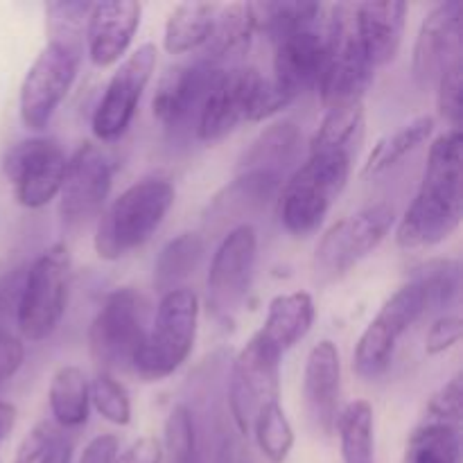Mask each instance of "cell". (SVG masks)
I'll return each mask as SVG.
<instances>
[{
    "label": "cell",
    "mask_w": 463,
    "mask_h": 463,
    "mask_svg": "<svg viewBox=\"0 0 463 463\" xmlns=\"http://www.w3.org/2000/svg\"><path fill=\"white\" fill-rule=\"evenodd\" d=\"M463 215V136L448 129L432 143L419 193L396 229L402 249L437 247L450 238Z\"/></svg>",
    "instance_id": "1"
},
{
    "label": "cell",
    "mask_w": 463,
    "mask_h": 463,
    "mask_svg": "<svg viewBox=\"0 0 463 463\" xmlns=\"http://www.w3.org/2000/svg\"><path fill=\"white\" fill-rule=\"evenodd\" d=\"M355 156L339 149L310 147L303 165L285 179L279 197L280 224L294 238H307L328 217L344 193Z\"/></svg>",
    "instance_id": "2"
},
{
    "label": "cell",
    "mask_w": 463,
    "mask_h": 463,
    "mask_svg": "<svg viewBox=\"0 0 463 463\" xmlns=\"http://www.w3.org/2000/svg\"><path fill=\"white\" fill-rule=\"evenodd\" d=\"M288 104L271 86L269 77L258 68L235 66L217 72L197 116V136L202 143L226 138L238 125L267 120Z\"/></svg>",
    "instance_id": "3"
},
{
    "label": "cell",
    "mask_w": 463,
    "mask_h": 463,
    "mask_svg": "<svg viewBox=\"0 0 463 463\" xmlns=\"http://www.w3.org/2000/svg\"><path fill=\"white\" fill-rule=\"evenodd\" d=\"M373 80L375 68L362 48L353 3L335 5L324 27V63L317 81L321 104L326 111L364 104Z\"/></svg>",
    "instance_id": "4"
},
{
    "label": "cell",
    "mask_w": 463,
    "mask_h": 463,
    "mask_svg": "<svg viewBox=\"0 0 463 463\" xmlns=\"http://www.w3.org/2000/svg\"><path fill=\"white\" fill-rule=\"evenodd\" d=\"M175 203V188L167 179H143L129 185L107 211L95 231V251L102 260H118L140 249L163 224Z\"/></svg>",
    "instance_id": "5"
},
{
    "label": "cell",
    "mask_w": 463,
    "mask_h": 463,
    "mask_svg": "<svg viewBox=\"0 0 463 463\" xmlns=\"http://www.w3.org/2000/svg\"><path fill=\"white\" fill-rule=\"evenodd\" d=\"M199 324V298L193 289L181 288L163 294L156 315L149 321L143 344L136 351L131 369L145 383L170 378L193 353Z\"/></svg>",
    "instance_id": "6"
},
{
    "label": "cell",
    "mask_w": 463,
    "mask_h": 463,
    "mask_svg": "<svg viewBox=\"0 0 463 463\" xmlns=\"http://www.w3.org/2000/svg\"><path fill=\"white\" fill-rule=\"evenodd\" d=\"M71 294V251L54 242L34 258L23 276L16 326L27 342L50 337L66 315Z\"/></svg>",
    "instance_id": "7"
},
{
    "label": "cell",
    "mask_w": 463,
    "mask_h": 463,
    "mask_svg": "<svg viewBox=\"0 0 463 463\" xmlns=\"http://www.w3.org/2000/svg\"><path fill=\"white\" fill-rule=\"evenodd\" d=\"M149 328V303L134 288H120L104 298L89 330L90 357L102 373L134 362Z\"/></svg>",
    "instance_id": "8"
},
{
    "label": "cell",
    "mask_w": 463,
    "mask_h": 463,
    "mask_svg": "<svg viewBox=\"0 0 463 463\" xmlns=\"http://www.w3.org/2000/svg\"><path fill=\"white\" fill-rule=\"evenodd\" d=\"M81 63L80 45L48 41L23 77L18 111L27 129L43 131L66 95L71 93Z\"/></svg>",
    "instance_id": "9"
},
{
    "label": "cell",
    "mask_w": 463,
    "mask_h": 463,
    "mask_svg": "<svg viewBox=\"0 0 463 463\" xmlns=\"http://www.w3.org/2000/svg\"><path fill=\"white\" fill-rule=\"evenodd\" d=\"M393 220H396L393 206L380 202L330 226L317 244V279L328 283V280L348 274L353 267L360 265L369 253H373L383 244V240L392 231Z\"/></svg>",
    "instance_id": "10"
},
{
    "label": "cell",
    "mask_w": 463,
    "mask_h": 463,
    "mask_svg": "<svg viewBox=\"0 0 463 463\" xmlns=\"http://www.w3.org/2000/svg\"><path fill=\"white\" fill-rule=\"evenodd\" d=\"M423 315H428L425 298L419 285L410 280L383 303L378 315L369 321L364 333L357 339L353 353L355 373L364 380H375L387 373L401 337Z\"/></svg>",
    "instance_id": "11"
},
{
    "label": "cell",
    "mask_w": 463,
    "mask_h": 463,
    "mask_svg": "<svg viewBox=\"0 0 463 463\" xmlns=\"http://www.w3.org/2000/svg\"><path fill=\"white\" fill-rule=\"evenodd\" d=\"M280 353L267 346L258 333L238 353L229 375V407L242 434L251 432L256 416L280 398Z\"/></svg>",
    "instance_id": "12"
},
{
    "label": "cell",
    "mask_w": 463,
    "mask_h": 463,
    "mask_svg": "<svg viewBox=\"0 0 463 463\" xmlns=\"http://www.w3.org/2000/svg\"><path fill=\"white\" fill-rule=\"evenodd\" d=\"M68 156L52 138H27L12 145L3 158V170L14 185L16 202L25 208H43L59 197Z\"/></svg>",
    "instance_id": "13"
},
{
    "label": "cell",
    "mask_w": 463,
    "mask_h": 463,
    "mask_svg": "<svg viewBox=\"0 0 463 463\" xmlns=\"http://www.w3.org/2000/svg\"><path fill=\"white\" fill-rule=\"evenodd\" d=\"M258 260V233L242 224L222 238L208 269V307L217 317H233L244 306L253 285Z\"/></svg>",
    "instance_id": "14"
},
{
    "label": "cell",
    "mask_w": 463,
    "mask_h": 463,
    "mask_svg": "<svg viewBox=\"0 0 463 463\" xmlns=\"http://www.w3.org/2000/svg\"><path fill=\"white\" fill-rule=\"evenodd\" d=\"M113 184V158L102 147L84 143L66 165L59 190V215L71 229L89 224L102 213Z\"/></svg>",
    "instance_id": "15"
},
{
    "label": "cell",
    "mask_w": 463,
    "mask_h": 463,
    "mask_svg": "<svg viewBox=\"0 0 463 463\" xmlns=\"http://www.w3.org/2000/svg\"><path fill=\"white\" fill-rule=\"evenodd\" d=\"M156 68V45L143 43L127 54L104 89L102 99L93 113V134L102 143H113L129 129L140 98Z\"/></svg>",
    "instance_id": "16"
},
{
    "label": "cell",
    "mask_w": 463,
    "mask_h": 463,
    "mask_svg": "<svg viewBox=\"0 0 463 463\" xmlns=\"http://www.w3.org/2000/svg\"><path fill=\"white\" fill-rule=\"evenodd\" d=\"M463 59V3H439L420 23L414 45V80L423 90L437 86L450 63Z\"/></svg>",
    "instance_id": "17"
},
{
    "label": "cell",
    "mask_w": 463,
    "mask_h": 463,
    "mask_svg": "<svg viewBox=\"0 0 463 463\" xmlns=\"http://www.w3.org/2000/svg\"><path fill=\"white\" fill-rule=\"evenodd\" d=\"M217 72L220 71L202 57L165 68L152 99L154 118L167 129L188 125L193 118L199 116V109Z\"/></svg>",
    "instance_id": "18"
},
{
    "label": "cell",
    "mask_w": 463,
    "mask_h": 463,
    "mask_svg": "<svg viewBox=\"0 0 463 463\" xmlns=\"http://www.w3.org/2000/svg\"><path fill=\"white\" fill-rule=\"evenodd\" d=\"M324 63V30H303L274 43V75L271 86L285 104H292L306 90L317 86Z\"/></svg>",
    "instance_id": "19"
},
{
    "label": "cell",
    "mask_w": 463,
    "mask_h": 463,
    "mask_svg": "<svg viewBox=\"0 0 463 463\" xmlns=\"http://www.w3.org/2000/svg\"><path fill=\"white\" fill-rule=\"evenodd\" d=\"M283 184L285 179L269 172H238V176L226 184L208 203L206 229L213 233H224V231L229 233L247 224L244 217L262 211L271 199H276Z\"/></svg>",
    "instance_id": "20"
},
{
    "label": "cell",
    "mask_w": 463,
    "mask_h": 463,
    "mask_svg": "<svg viewBox=\"0 0 463 463\" xmlns=\"http://www.w3.org/2000/svg\"><path fill=\"white\" fill-rule=\"evenodd\" d=\"M140 16H143V5L136 0L93 3L84 34L90 61L99 68L120 61L134 41Z\"/></svg>",
    "instance_id": "21"
},
{
    "label": "cell",
    "mask_w": 463,
    "mask_h": 463,
    "mask_svg": "<svg viewBox=\"0 0 463 463\" xmlns=\"http://www.w3.org/2000/svg\"><path fill=\"white\" fill-rule=\"evenodd\" d=\"M339 393H342V360L330 339H324L307 353L303 369V401L312 423L330 432L339 416Z\"/></svg>",
    "instance_id": "22"
},
{
    "label": "cell",
    "mask_w": 463,
    "mask_h": 463,
    "mask_svg": "<svg viewBox=\"0 0 463 463\" xmlns=\"http://www.w3.org/2000/svg\"><path fill=\"white\" fill-rule=\"evenodd\" d=\"M357 34L371 66H387L396 59L405 34L407 3L384 0V3H353Z\"/></svg>",
    "instance_id": "23"
},
{
    "label": "cell",
    "mask_w": 463,
    "mask_h": 463,
    "mask_svg": "<svg viewBox=\"0 0 463 463\" xmlns=\"http://www.w3.org/2000/svg\"><path fill=\"white\" fill-rule=\"evenodd\" d=\"M256 18L251 3H231L220 7L208 41L199 57L217 71L238 66L240 59L249 52L256 36Z\"/></svg>",
    "instance_id": "24"
},
{
    "label": "cell",
    "mask_w": 463,
    "mask_h": 463,
    "mask_svg": "<svg viewBox=\"0 0 463 463\" xmlns=\"http://www.w3.org/2000/svg\"><path fill=\"white\" fill-rule=\"evenodd\" d=\"M315 317V301L307 292L279 294L276 298H271L267 319L258 330V337L276 353L285 355L289 348L297 346L310 333Z\"/></svg>",
    "instance_id": "25"
},
{
    "label": "cell",
    "mask_w": 463,
    "mask_h": 463,
    "mask_svg": "<svg viewBox=\"0 0 463 463\" xmlns=\"http://www.w3.org/2000/svg\"><path fill=\"white\" fill-rule=\"evenodd\" d=\"M301 145L303 134L294 122H274L265 131H260L251 147L242 154L238 172L260 170L285 179L289 167L298 161Z\"/></svg>",
    "instance_id": "26"
},
{
    "label": "cell",
    "mask_w": 463,
    "mask_h": 463,
    "mask_svg": "<svg viewBox=\"0 0 463 463\" xmlns=\"http://www.w3.org/2000/svg\"><path fill=\"white\" fill-rule=\"evenodd\" d=\"M220 3H203V0H190L179 3L172 9L170 18L163 32V48L167 54H185L202 50L208 41L215 23Z\"/></svg>",
    "instance_id": "27"
},
{
    "label": "cell",
    "mask_w": 463,
    "mask_h": 463,
    "mask_svg": "<svg viewBox=\"0 0 463 463\" xmlns=\"http://www.w3.org/2000/svg\"><path fill=\"white\" fill-rule=\"evenodd\" d=\"M203 256L206 238L202 233H181L172 238L154 262V288L161 294L181 289L185 280L199 269Z\"/></svg>",
    "instance_id": "28"
},
{
    "label": "cell",
    "mask_w": 463,
    "mask_h": 463,
    "mask_svg": "<svg viewBox=\"0 0 463 463\" xmlns=\"http://www.w3.org/2000/svg\"><path fill=\"white\" fill-rule=\"evenodd\" d=\"M50 411L59 428L75 430L89 420V380L80 366H61L50 380Z\"/></svg>",
    "instance_id": "29"
},
{
    "label": "cell",
    "mask_w": 463,
    "mask_h": 463,
    "mask_svg": "<svg viewBox=\"0 0 463 463\" xmlns=\"http://www.w3.org/2000/svg\"><path fill=\"white\" fill-rule=\"evenodd\" d=\"M256 32L271 43L303 30L321 27L324 5L319 3H251Z\"/></svg>",
    "instance_id": "30"
},
{
    "label": "cell",
    "mask_w": 463,
    "mask_h": 463,
    "mask_svg": "<svg viewBox=\"0 0 463 463\" xmlns=\"http://www.w3.org/2000/svg\"><path fill=\"white\" fill-rule=\"evenodd\" d=\"M461 428L420 420L407 439L405 463H459Z\"/></svg>",
    "instance_id": "31"
},
{
    "label": "cell",
    "mask_w": 463,
    "mask_h": 463,
    "mask_svg": "<svg viewBox=\"0 0 463 463\" xmlns=\"http://www.w3.org/2000/svg\"><path fill=\"white\" fill-rule=\"evenodd\" d=\"M411 283L419 285L425 310L437 312L450 307L461 292V265L455 258H434L416 267Z\"/></svg>",
    "instance_id": "32"
},
{
    "label": "cell",
    "mask_w": 463,
    "mask_h": 463,
    "mask_svg": "<svg viewBox=\"0 0 463 463\" xmlns=\"http://www.w3.org/2000/svg\"><path fill=\"white\" fill-rule=\"evenodd\" d=\"M335 425L344 463H373V407L369 401H355L344 407Z\"/></svg>",
    "instance_id": "33"
},
{
    "label": "cell",
    "mask_w": 463,
    "mask_h": 463,
    "mask_svg": "<svg viewBox=\"0 0 463 463\" xmlns=\"http://www.w3.org/2000/svg\"><path fill=\"white\" fill-rule=\"evenodd\" d=\"M364 138V104L339 107L326 111L319 129L312 136L310 147L339 149L357 156Z\"/></svg>",
    "instance_id": "34"
},
{
    "label": "cell",
    "mask_w": 463,
    "mask_h": 463,
    "mask_svg": "<svg viewBox=\"0 0 463 463\" xmlns=\"http://www.w3.org/2000/svg\"><path fill=\"white\" fill-rule=\"evenodd\" d=\"M434 131V120L430 116L414 118L411 122L402 125L401 129L393 131L392 136L380 140L375 149L371 152L369 161L364 165V175H380V172L392 170L393 165L402 161L407 154L416 152Z\"/></svg>",
    "instance_id": "35"
},
{
    "label": "cell",
    "mask_w": 463,
    "mask_h": 463,
    "mask_svg": "<svg viewBox=\"0 0 463 463\" xmlns=\"http://www.w3.org/2000/svg\"><path fill=\"white\" fill-rule=\"evenodd\" d=\"M258 448L271 463H283L294 446V430L280 402H271L251 425Z\"/></svg>",
    "instance_id": "36"
},
{
    "label": "cell",
    "mask_w": 463,
    "mask_h": 463,
    "mask_svg": "<svg viewBox=\"0 0 463 463\" xmlns=\"http://www.w3.org/2000/svg\"><path fill=\"white\" fill-rule=\"evenodd\" d=\"M45 27H48L50 41L80 45L84 43L86 23L93 9V3L84 0H59V3H45Z\"/></svg>",
    "instance_id": "37"
},
{
    "label": "cell",
    "mask_w": 463,
    "mask_h": 463,
    "mask_svg": "<svg viewBox=\"0 0 463 463\" xmlns=\"http://www.w3.org/2000/svg\"><path fill=\"white\" fill-rule=\"evenodd\" d=\"M165 455L170 463H202L193 411L176 405L165 420Z\"/></svg>",
    "instance_id": "38"
},
{
    "label": "cell",
    "mask_w": 463,
    "mask_h": 463,
    "mask_svg": "<svg viewBox=\"0 0 463 463\" xmlns=\"http://www.w3.org/2000/svg\"><path fill=\"white\" fill-rule=\"evenodd\" d=\"M89 396L102 419L113 425L131 423V401L125 384L118 383L111 373H98L89 384Z\"/></svg>",
    "instance_id": "39"
},
{
    "label": "cell",
    "mask_w": 463,
    "mask_h": 463,
    "mask_svg": "<svg viewBox=\"0 0 463 463\" xmlns=\"http://www.w3.org/2000/svg\"><path fill=\"white\" fill-rule=\"evenodd\" d=\"M434 89H437L439 113L450 122L452 129H459L463 113V59L450 63L441 72Z\"/></svg>",
    "instance_id": "40"
},
{
    "label": "cell",
    "mask_w": 463,
    "mask_h": 463,
    "mask_svg": "<svg viewBox=\"0 0 463 463\" xmlns=\"http://www.w3.org/2000/svg\"><path fill=\"white\" fill-rule=\"evenodd\" d=\"M461 401H463V383L461 375H455L448 380L437 393L428 401L423 420L430 423H446V425H461Z\"/></svg>",
    "instance_id": "41"
},
{
    "label": "cell",
    "mask_w": 463,
    "mask_h": 463,
    "mask_svg": "<svg viewBox=\"0 0 463 463\" xmlns=\"http://www.w3.org/2000/svg\"><path fill=\"white\" fill-rule=\"evenodd\" d=\"M57 437H59L57 425L50 423V420H41V423H36L34 428L23 437V441L18 443L16 455H14L12 463H39L43 459L50 443H52Z\"/></svg>",
    "instance_id": "42"
},
{
    "label": "cell",
    "mask_w": 463,
    "mask_h": 463,
    "mask_svg": "<svg viewBox=\"0 0 463 463\" xmlns=\"http://www.w3.org/2000/svg\"><path fill=\"white\" fill-rule=\"evenodd\" d=\"M463 321L457 315H443L430 326L425 335V353L428 355H441L461 342Z\"/></svg>",
    "instance_id": "43"
},
{
    "label": "cell",
    "mask_w": 463,
    "mask_h": 463,
    "mask_svg": "<svg viewBox=\"0 0 463 463\" xmlns=\"http://www.w3.org/2000/svg\"><path fill=\"white\" fill-rule=\"evenodd\" d=\"M23 360H25V348L21 339L0 328V383L12 378L23 366Z\"/></svg>",
    "instance_id": "44"
},
{
    "label": "cell",
    "mask_w": 463,
    "mask_h": 463,
    "mask_svg": "<svg viewBox=\"0 0 463 463\" xmlns=\"http://www.w3.org/2000/svg\"><path fill=\"white\" fill-rule=\"evenodd\" d=\"M163 448L154 437H143L131 443L125 452H118L116 463H161Z\"/></svg>",
    "instance_id": "45"
},
{
    "label": "cell",
    "mask_w": 463,
    "mask_h": 463,
    "mask_svg": "<svg viewBox=\"0 0 463 463\" xmlns=\"http://www.w3.org/2000/svg\"><path fill=\"white\" fill-rule=\"evenodd\" d=\"M118 452H120V441L116 434H99L84 448L80 463H116Z\"/></svg>",
    "instance_id": "46"
},
{
    "label": "cell",
    "mask_w": 463,
    "mask_h": 463,
    "mask_svg": "<svg viewBox=\"0 0 463 463\" xmlns=\"http://www.w3.org/2000/svg\"><path fill=\"white\" fill-rule=\"evenodd\" d=\"M71 452H72V443L66 441V437L59 432V437L54 439V441L50 443L48 450H45L41 463H71Z\"/></svg>",
    "instance_id": "47"
},
{
    "label": "cell",
    "mask_w": 463,
    "mask_h": 463,
    "mask_svg": "<svg viewBox=\"0 0 463 463\" xmlns=\"http://www.w3.org/2000/svg\"><path fill=\"white\" fill-rule=\"evenodd\" d=\"M14 423H16V410L9 402L0 401V443L9 437V432L14 430Z\"/></svg>",
    "instance_id": "48"
}]
</instances>
